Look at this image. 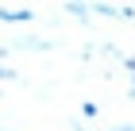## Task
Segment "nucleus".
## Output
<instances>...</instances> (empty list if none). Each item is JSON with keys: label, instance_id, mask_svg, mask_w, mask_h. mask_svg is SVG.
<instances>
[{"label": "nucleus", "instance_id": "f03ea898", "mask_svg": "<svg viewBox=\"0 0 135 131\" xmlns=\"http://www.w3.org/2000/svg\"><path fill=\"white\" fill-rule=\"evenodd\" d=\"M0 77H12V73H8V70H0Z\"/></svg>", "mask_w": 135, "mask_h": 131}, {"label": "nucleus", "instance_id": "f257e3e1", "mask_svg": "<svg viewBox=\"0 0 135 131\" xmlns=\"http://www.w3.org/2000/svg\"><path fill=\"white\" fill-rule=\"evenodd\" d=\"M0 20H8V23H23V20H35V12H31V8H0Z\"/></svg>", "mask_w": 135, "mask_h": 131}]
</instances>
